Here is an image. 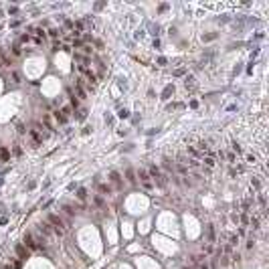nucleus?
Returning a JSON list of instances; mask_svg holds the SVG:
<instances>
[{
  "label": "nucleus",
  "mask_w": 269,
  "mask_h": 269,
  "mask_svg": "<svg viewBox=\"0 0 269 269\" xmlns=\"http://www.w3.org/2000/svg\"><path fill=\"white\" fill-rule=\"evenodd\" d=\"M109 176H112V180H113V182H119V174H117V172H112Z\"/></svg>",
  "instance_id": "9"
},
{
  "label": "nucleus",
  "mask_w": 269,
  "mask_h": 269,
  "mask_svg": "<svg viewBox=\"0 0 269 269\" xmlns=\"http://www.w3.org/2000/svg\"><path fill=\"white\" fill-rule=\"evenodd\" d=\"M12 53H14V55H20V47H18V45H14V49H12Z\"/></svg>",
  "instance_id": "11"
},
{
  "label": "nucleus",
  "mask_w": 269,
  "mask_h": 269,
  "mask_svg": "<svg viewBox=\"0 0 269 269\" xmlns=\"http://www.w3.org/2000/svg\"><path fill=\"white\" fill-rule=\"evenodd\" d=\"M150 172L154 174V176H158V168H156V166H152V168H150Z\"/></svg>",
  "instance_id": "12"
},
{
  "label": "nucleus",
  "mask_w": 269,
  "mask_h": 269,
  "mask_svg": "<svg viewBox=\"0 0 269 269\" xmlns=\"http://www.w3.org/2000/svg\"><path fill=\"white\" fill-rule=\"evenodd\" d=\"M24 243H27V247H28V249H38V243H37V239L32 237L31 233H27V235H24Z\"/></svg>",
  "instance_id": "2"
},
{
  "label": "nucleus",
  "mask_w": 269,
  "mask_h": 269,
  "mask_svg": "<svg viewBox=\"0 0 269 269\" xmlns=\"http://www.w3.org/2000/svg\"><path fill=\"white\" fill-rule=\"evenodd\" d=\"M127 180H130V182H134V180H136V178H134V172H132V170H127Z\"/></svg>",
  "instance_id": "10"
},
{
  "label": "nucleus",
  "mask_w": 269,
  "mask_h": 269,
  "mask_svg": "<svg viewBox=\"0 0 269 269\" xmlns=\"http://www.w3.org/2000/svg\"><path fill=\"white\" fill-rule=\"evenodd\" d=\"M16 253H18L22 259H27V255H28V253H27V249H24L22 245H16Z\"/></svg>",
  "instance_id": "4"
},
{
  "label": "nucleus",
  "mask_w": 269,
  "mask_h": 269,
  "mask_svg": "<svg viewBox=\"0 0 269 269\" xmlns=\"http://www.w3.org/2000/svg\"><path fill=\"white\" fill-rule=\"evenodd\" d=\"M99 190H101V192H109V188H107L105 184H101V186H99Z\"/></svg>",
  "instance_id": "13"
},
{
  "label": "nucleus",
  "mask_w": 269,
  "mask_h": 269,
  "mask_svg": "<svg viewBox=\"0 0 269 269\" xmlns=\"http://www.w3.org/2000/svg\"><path fill=\"white\" fill-rule=\"evenodd\" d=\"M49 223L53 225V229H55V233H57V235L65 233V225H63V221L59 219L57 215H49Z\"/></svg>",
  "instance_id": "1"
},
{
  "label": "nucleus",
  "mask_w": 269,
  "mask_h": 269,
  "mask_svg": "<svg viewBox=\"0 0 269 269\" xmlns=\"http://www.w3.org/2000/svg\"><path fill=\"white\" fill-rule=\"evenodd\" d=\"M77 198H79V200H85V198H87V190H85V188H79V190H77Z\"/></svg>",
  "instance_id": "7"
},
{
  "label": "nucleus",
  "mask_w": 269,
  "mask_h": 269,
  "mask_svg": "<svg viewBox=\"0 0 269 269\" xmlns=\"http://www.w3.org/2000/svg\"><path fill=\"white\" fill-rule=\"evenodd\" d=\"M138 176H140V180H144V182H148V174L144 172V170H140L138 172Z\"/></svg>",
  "instance_id": "8"
},
{
  "label": "nucleus",
  "mask_w": 269,
  "mask_h": 269,
  "mask_svg": "<svg viewBox=\"0 0 269 269\" xmlns=\"http://www.w3.org/2000/svg\"><path fill=\"white\" fill-rule=\"evenodd\" d=\"M200 269H208V267H207V265H200Z\"/></svg>",
  "instance_id": "14"
},
{
  "label": "nucleus",
  "mask_w": 269,
  "mask_h": 269,
  "mask_svg": "<svg viewBox=\"0 0 269 269\" xmlns=\"http://www.w3.org/2000/svg\"><path fill=\"white\" fill-rule=\"evenodd\" d=\"M38 231H41V233L45 235L47 239H51V237H53V231H51V225H49V223H42V225H38Z\"/></svg>",
  "instance_id": "3"
},
{
  "label": "nucleus",
  "mask_w": 269,
  "mask_h": 269,
  "mask_svg": "<svg viewBox=\"0 0 269 269\" xmlns=\"http://www.w3.org/2000/svg\"><path fill=\"white\" fill-rule=\"evenodd\" d=\"M8 156H10V154H8L6 148H0V162H6V160H8Z\"/></svg>",
  "instance_id": "5"
},
{
  "label": "nucleus",
  "mask_w": 269,
  "mask_h": 269,
  "mask_svg": "<svg viewBox=\"0 0 269 269\" xmlns=\"http://www.w3.org/2000/svg\"><path fill=\"white\" fill-rule=\"evenodd\" d=\"M184 85H186V89H194L196 87V83H194V77H190V79H188V77H186V81H184Z\"/></svg>",
  "instance_id": "6"
}]
</instances>
